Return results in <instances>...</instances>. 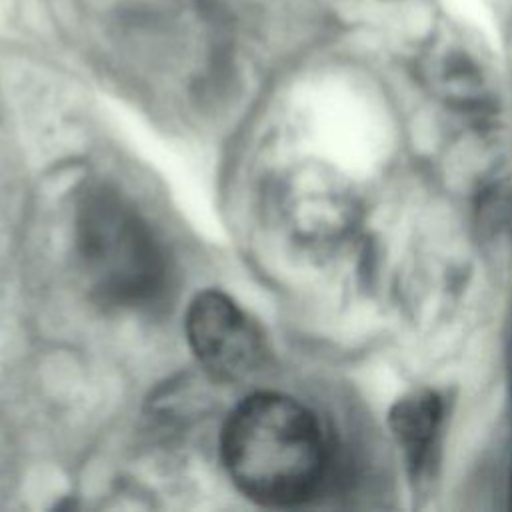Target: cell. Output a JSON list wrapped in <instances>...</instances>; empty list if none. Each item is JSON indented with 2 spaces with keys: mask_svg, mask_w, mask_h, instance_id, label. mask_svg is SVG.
<instances>
[{
  "mask_svg": "<svg viewBox=\"0 0 512 512\" xmlns=\"http://www.w3.org/2000/svg\"><path fill=\"white\" fill-rule=\"evenodd\" d=\"M76 250L94 296L120 308L152 302L166 262L146 220L120 194L90 188L76 208Z\"/></svg>",
  "mask_w": 512,
  "mask_h": 512,
  "instance_id": "cell-2",
  "label": "cell"
},
{
  "mask_svg": "<svg viewBox=\"0 0 512 512\" xmlns=\"http://www.w3.org/2000/svg\"><path fill=\"white\" fill-rule=\"evenodd\" d=\"M444 406L432 390H414L390 410V428L412 482L422 484L436 462Z\"/></svg>",
  "mask_w": 512,
  "mask_h": 512,
  "instance_id": "cell-4",
  "label": "cell"
},
{
  "mask_svg": "<svg viewBox=\"0 0 512 512\" xmlns=\"http://www.w3.org/2000/svg\"><path fill=\"white\" fill-rule=\"evenodd\" d=\"M222 460L230 480L250 500L292 506L318 488L326 444L306 406L284 394L258 392L226 420Z\"/></svg>",
  "mask_w": 512,
  "mask_h": 512,
  "instance_id": "cell-1",
  "label": "cell"
},
{
  "mask_svg": "<svg viewBox=\"0 0 512 512\" xmlns=\"http://www.w3.org/2000/svg\"><path fill=\"white\" fill-rule=\"evenodd\" d=\"M510 508H512V474H510Z\"/></svg>",
  "mask_w": 512,
  "mask_h": 512,
  "instance_id": "cell-5",
  "label": "cell"
},
{
  "mask_svg": "<svg viewBox=\"0 0 512 512\" xmlns=\"http://www.w3.org/2000/svg\"><path fill=\"white\" fill-rule=\"evenodd\" d=\"M186 336L200 364L220 380L252 374L264 358V338L248 314L226 294L206 290L186 312Z\"/></svg>",
  "mask_w": 512,
  "mask_h": 512,
  "instance_id": "cell-3",
  "label": "cell"
}]
</instances>
